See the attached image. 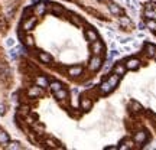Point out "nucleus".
Masks as SVG:
<instances>
[{
  "mask_svg": "<svg viewBox=\"0 0 156 150\" xmlns=\"http://www.w3.org/2000/svg\"><path fill=\"white\" fill-rule=\"evenodd\" d=\"M45 143H46L49 147H55V141H54L52 139H46V140H45Z\"/></svg>",
  "mask_w": 156,
  "mask_h": 150,
  "instance_id": "30",
  "label": "nucleus"
},
{
  "mask_svg": "<svg viewBox=\"0 0 156 150\" xmlns=\"http://www.w3.org/2000/svg\"><path fill=\"white\" fill-rule=\"evenodd\" d=\"M51 12L54 13V15H62L64 13V7H61V6H58V4H54V6H51Z\"/></svg>",
  "mask_w": 156,
  "mask_h": 150,
  "instance_id": "22",
  "label": "nucleus"
},
{
  "mask_svg": "<svg viewBox=\"0 0 156 150\" xmlns=\"http://www.w3.org/2000/svg\"><path fill=\"white\" fill-rule=\"evenodd\" d=\"M98 88H100V92L101 94H104V95H107L109 92H112V90H113V87L109 84V81H103Z\"/></svg>",
  "mask_w": 156,
  "mask_h": 150,
  "instance_id": "8",
  "label": "nucleus"
},
{
  "mask_svg": "<svg viewBox=\"0 0 156 150\" xmlns=\"http://www.w3.org/2000/svg\"><path fill=\"white\" fill-rule=\"evenodd\" d=\"M134 141L136 143H145L146 141V131H143V130H140V131H137L136 134H134Z\"/></svg>",
  "mask_w": 156,
  "mask_h": 150,
  "instance_id": "10",
  "label": "nucleus"
},
{
  "mask_svg": "<svg viewBox=\"0 0 156 150\" xmlns=\"http://www.w3.org/2000/svg\"><path fill=\"white\" fill-rule=\"evenodd\" d=\"M45 12H46V4L45 3H38V4L34 6L35 16H42V15H45Z\"/></svg>",
  "mask_w": 156,
  "mask_h": 150,
  "instance_id": "6",
  "label": "nucleus"
},
{
  "mask_svg": "<svg viewBox=\"0 0 156 150\" xmlns=\"http://www.w3.org/2000/svg\"><path fill=\"white\" fill-rule=\"evenodd\" d=\"M109 10L112 12L113 15H116V16L122 15V7H120L119 4H114V3H112V4L109 6Z\"/></svg>",
  "mask_w": 156,
  "mask_h": 150,
  "instance_id": "17",
  "label": "nucleus"
},
{
  "mask_svg": "<svg viewBox=\"0 0 156 150\" xmlns=\"http://www.w3.org/2000/svg\"><path fill=\"white\" fill-rule=\"evenodd\" d=\"M120 25H122L123 28H129V26H132V25H133V22H132L130 17L123 16V17H120Z\"/></svg>",
  "mask_w": 156,
  "mask_h": 150,
  "instance_id": "19",
  "label": "nucleus"
},
{
  "mask_svg": "<svg viewBox=\"0 0 156 150\" xmlns=\"http://www.w3.org/2000/svg\"><path fill=\"white\" fill-rule=\"evenodd\" d=\"M132 108H133V111H140V110H142V106H140L139 103H133V104H132Z\"/></svg>",
  "mask_w": 156,
  "mask_h": 150,
  "instance_id": "29",
  "label": "nucleus"
},
{
  "mask_svg": "<svg viewBox=\"0 0 156 150\" xmlns=\"http://www.w3.org/2000/svg\"><path fill=\"white\" fill-rule=\"evenodd\" d=\"M103 51V43L97 39V41H94V42H91V52L94 55H98Z\"/></svg>",
  "mask_w": 156,
  "mask_h": 150,
  "instance_id": "7",
  "label": "nucleus"
},
{
  "mask_svg": "<svg viewBox=\"0 0 156 150\" xmlns=\"http://www.w3.org/2000/svg\"><path fill=\"white\" fill-rule=\"evenodd\" d=\"M4 111H6V107H4L3 104H0V116H3V114H4Z\"/></svg>",
  "mask_w": 156,
  "mask_h": 150,
  "instance_id": "34",
  "label": "nucleus"
},
{
  "mask_svg": "<svg viewBox=\"0 0 156 150\" xmlns=\"http://www.w3.org/2000/svg\"><path fill=\"white\" fill-rule=\"evenodd\" d=\"M146 54L149 55V56H155V54H156V46L155 45L147 43V45H146Z\"/></svg>",
  "mask_w": 156,
  "mask_h": 150,
  "instance_id": "20",
  "label": "nucleus"
},
{
  "mask_svg": "<svg viewBox=\"0 0 156 150\" xmlns=\"http://www.w3.org/2000/svg\"><path fill=\"white\" fill-rule=\"evenodd\" d=\"M39 61L42 64H51L52 62V56L48 54V52H41L39 54Z\"/></svg>",
  "mask_w": 156,
  "mask_h": 150,
  "instance_id": "11",
  "label": "nucleus"
},
{
  "mask_svg": "<svg viewBox=\"0 0 156 150\" xmlns=\"http://www.w3.org/2000/svg\"><path fill=\"white\" fill-rule=\"evenodd\" d=\"M79 107H81V110L87 111V110H90V108L93 107V103H91V100H90V98L82 97V98H81V101H79Z\"/></svg>",
  "mask_w": 156,
  "mask_h": 150,
  "instance_id": "9",
  "label": "nucleus"
},
{
  "mask_svg": "<svg viewBox=\"0 0 156 150\" xmlns=\"http://www.w3.org/2000/svg\"><path fill=\"white\" fill-rule=\"evenodd\" d=\"M34 13V7H28V9H25L23 12V19H28V17H31V15Z\"/></svg>",
  "mask_w": 156,
  "mask_h": 150,
  "instance_id": "26",
  "label": "nucleus"
},
{
  "mask_svg": "<svg viewBox=\"0 0 156 150\" xmlns=\"http://www.w3.org/2000/svg\"><path fill=\"white\" fill-rule=\"evenodd\" d=\"M139 28H140V29H145L146 25H145V23H139Z\"/></svg>",
  "mask_w": 156,
  "mask_h": 150,
  "instance_id": "36",
  "label": "nucleus"
},
{
  "mask_svg": "<svg viewBox=\"0 0 156 150\" xmlns=\"http://www.w3.org/2000/svg\"><path fill=\"white\" fill-rule=\"evenodd\" d=\"M81 74H82V68L81 66H71V68H68V75H71V76H78Z\"/></svg>",
  "mask_w": 156,
  "mask_h": 150,
  "instance_id": "12",
  "label": "nucleus"
},
{
  "mask_svg": "<svg viewBox=\"0 0 156 150\" xmlns=\"http://www.w3.org/2000/svg\"><path fill=\"white\" fill-rule=\"evenodd\" d=\"M107 81H109V84H110V85L114 88V87H117V84H119L120 76H119L117 74H113V75H110V76H109V79H107Z\"/></svg>",
  "mask_w": 156,
  "mask_h": 150,
  "instance_id": "15",
  "label": "nucleus"
},
{
  "mask_svg": "<svg viewBox=\"0 0 156 150\" xmlns=\"http://www.w3.org/2000/svg\"><path fill=\"white\" fill-rule=\"evenodd\" d=\"M54 95H55L56 100H64V98H67L68 97V92H67V90L61 88V90H58V91L54 92Z\"/></svg>",
  "mask_w": 156,
  "mask_h": 150,
  "instance_id": "16",
  "label": "nucleus"
},
{
  "mask_svg": "<svg viewBox=\"0 0 156 150\" xmlns=\"http://www.w3.org/2000/svg\"><path fill=\"white\" fill-rule=\"evenodd\" d=\"M6 149H9V150H20L23 149L22 147V144L20 143H17V141H7V146H6Z\"/></svg>",
  "mask_w": 156,
  "mask_h": 150,
  "instance_id": "18",
  "label": "nucleus"
},
{
  "mask_svg": "<svg viewBox=\"0 0 156 150\" xmlns=\"http://www.w3.org/2000/svg\"><path fill=\"white\" fill-rule=\"evenodd\" d=\"M19 110H20L22 114H28V113H29V107H28V106H22Z\"/></svg>",
  "mask_w": 156,
  "mask_h": 150,
  "instance_id": "31",
  "label": "nucleus"
},
{
  "mask_svg": "<svg viewBox=\"0 0 156 150\" xmlns=\"http://www.w3.org/2000/svg\"><path fill=\"white\" fill-rule=\"evenodd\" d=\"M9 141V134L6 133V131H3V130H0V143H7Z\"/></svg>",
  "mask_w": 156,
  "mask_h": 150,
  "instance_id": "24",
  "label": "nucleus"
},
{
  "mask_svg": "<svg viewBox=\"0 0 156 150\" xmlns=\"http://www.w3.org/2000/svg\"><path fill=\"white\" fill-rule=\"evenodd\" d=\"M23 43H25L26 46H34L35 41H34V38H32L31 35H25V38H23Z\"/></svg>",
  "mask_w": 156,
  "mask_h": 150,
  "instance_id": "21",
  "label": "nucleus"
},
{
  "mask_svg": "<svg viewBox=\"0 0 156 150\" xmlns=\"http://www.w3.org/2000/svg\"><path fill=\"white\" fill-rule=\"evenodd\" d=\"M153 58H155V59H156V54H155V56H153Z\"/></svg>",
  "mask_w": 156,
  "mask_h": 150,
  "instance_id": "37",
  "label": "nucleus"
},
{
  "mask_svg": "<svg viewBox=\"0 0 156 150\" xmlns=\"http://www.w3.org/2000/svg\"><path fill=\"white\" fill-rule=\"evenodd\" d=\"M85 36H87V39H88L90 42H94V41H97L98 39V35L95 31H93V29H88L87 32H85Z\"/></svg>",
  "mask_w": 156,
  "mask_h": 150,
  "instance_id": "14",
  "label": "nucleus"
},
{
  "mask_svg": "<svg viewBox=\"0 0 156 150\" xmlns=\"http://www.w3.org/2000/svg\"><path fill=\"white\" fill-rule=\"evenodd\" d=\"M101 65H103V61H101V58L98 55H94L91 59H90V64H88V68L90 71H98L101 68Z\"/></svg>",
  "mask_w": 156,
  "mask_h": 150,
  "instance_id": "2",
  "label": "nucleus"
},
{
  "mask_svg": "<svg viewBox=\"0 0 156 150\" xmlns=\"http://www.w3.org/2000/svg\"><path fill=\"white\" fill-rule=\"evenodd\" d=\"M36 22H38V17H35V16H31V17L25 19V20L22 22V29L25 31V32H31V31L35 28Z\"/></svg>",
  "mask_w": 156,
  "mask_h": 150,
  "instance_id": "1",
  "label": "nucleus"
},
{
  "mask_svg": "<svg viewBox=\"0 0 156 150\" xmlns=\"http://www.w3.org/2000/svg\"><path fill=\"white\" fill-rule=\"evenodd\" d=\"M126 71H127V68H126V65L123 64V62H117V64L114 65V68H113V74H117L119 76L124 75Z\"/></svg>",
  "mask_w": 156,
  "mask_h": 150,
  "instance_id": "5",
  "label": "nucleus"
},
{
  "mask_svg": "<svg viewBox=\"0 0 156 150\" xmlns=\"http://www.w3.org/2000/svg\"><path fill=\"white\" fill-rule=\"evenodd\" d=\"M126 68L127 69H130V71H134V69H137L139 66H140V61L137 59V58H129L127 61H126Z\"/></svg>",
  "mask_w": 156,
  "mask_h": 150,
  "instance_id": "4",
  "label": "nucleus"
},
{
  "mask_svg": "<svg viewBox=\"0 0 156 150\" xmlns=\"http://www.w3.org/2000/svg\"><path fill=\"white\" fill-rule=\"evenodd\" d=\"M6 45H7V46H13V45H15V39L9 38V39L6 41Z\"/></svg>",
  "mask_w": 156,
  "mask_h": 150,
  "instance_id": "33",
  "label": "nucleus"
},
{
  "mask_svg": "<svg viewBox=\"0 0 156 150\" xmlns=\"http://www.w3.org/2000/svg\"><path fill=\"white\" fill-rule=\"evenodd\" d=\"M28 95L31 98H38V97H42L44 95V88L39 85H35V87H31L28 90Z\"/></svg>",
  "mask_w": 156,
  "mask_h": 150,
  "instance_id": "3",
  "label": "nucleus"
},
{
  "mask_svg": "<svg viewBox=\"0 0 156 150\" xmlns=\"http://www.w3.org/2000/svg\"><path fill=\"white\" fill-rule=\"evenodd\" d=\"M34 129L36 130V131H42V130H44V126H42V124H34Z\"/></svg>",
  "mask_w": 156,
  "mask_h": 150,
  "instance_id": "32",
  "label": "nucleus"
},
{
  "mask_svg": "<svg viewBox=\"0 0 156 150\" xmlns=\"http://www.w3.org/2000/svg\"><path fill=\"white\" fill-rule=\"evenodd\" d=\"M71 22H72L74 25H79V20H78V17H75V16H72V19H71Z\"/></svg>",
  "mask_w": 156,
  "mask_h": 150,
  "instance_id": "35",
  "label": "nucleus"
},
{
  "mask_svg": "<svg viewBox=\"0 0 156 150\" xmlns=\"http://www.w3.org/2000/svg\"><path fill=\"white\" fill-rule=\"evenodd\" d=\"M117 55H119V51H117V49H113L112 52L109 54V59H113V58H116Z\"/></svg>",
  "mask_w": 156,
  "mask_h": 150,
  "instance_id": "28",
  "label": "nucleus"
},
{
  "mask_svg": "<svg viewBox=\"0 0 156 150\" xmlns=\"http://www.w3.org/2000/svg\"><path fill=\"white\" fill-rule=\"evenodd\" d=\"M49 88L55 92V91H58V90H61V88H62V84H61L59 81H52V82L49 84Z\"/></svg>",
  "mask_w": 156,
  "mask_h": 150,
  "instance_id": "23",
  "label": "nucleus"
},
{
  "mask_svg": "<svg viewBox=\"0 0 156 150\" xmlns=\"http://www.w3.org/2000/svg\"><path fill=\"white\" fill-rule=\"evenodd\" d=\"M145 16L149 17V19H153V17H155V10H153V9H146Z\"/></svg>",
  "mask_w": 156,
  "mask_h": 150,
  "instance_id": "27",
  "label": "nucleus"
},
{
  "mask_svg": "<svg viewBox=\"0 0 156 150\" xmlns=\"http://www.w3.org/2000/svg\"><path fill=\"white\" fill-rule=\"evenodd\" d=\"M35 82H36V85L42 87V88H45V87L49 85V82H48V79L45 78V76H42V75H39V76H36L35 78Z\"/></svg>",
  "mask_w": 156,
  "mask_h": 150,
  "instance_id": "13",
  "label": "nucleus"
},
{
  "mask_svg": "<svg viewBox=\"0 0 156 150\" xmlns=\"http://www.w3.org/2000/svg\"><path fill=\"white\" fill-rule=\"evenodd\" d=\"M146 28H149L152 31H156V22L153 19H149V20L146 22Z\"/></svg>",
  "mask_w": 156,
  "mask_h": 150,
  "instance_id": "25",
  "label": "nucleus"
}]
</instances>
